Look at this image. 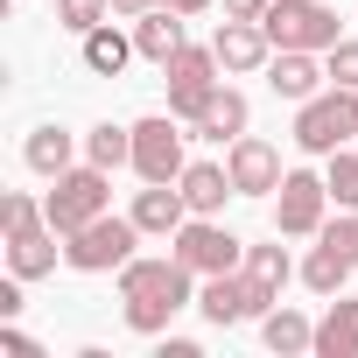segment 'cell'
<instances>
[{"mask_svg": "<svg viewBox=\"0 0 358 358\" xmlns=\"http://www.w3.org/2000/svg\"><path fill=\"white\" fill-rule=\"evenodd\" d=\"M190 281H197V274L176 260V253H169V260H141V253H134V260L120 267V316H127V330L162 337L176 309H190V302H197Z\"/></svg>", "mask_w": 358, "mask_h": 358, "instance_id": "obj_1", "label": "cell"}, {"mask_svg": "<svg viewBox=\"0 0 358 358\" xmlns=\"http://www.w3.org/2000/svg\"><path fill=\"white\" fill-rule=\"evenodd\" d=\"M344 141H358V92L351 85H323L316 99L295 106V148L302 155H337Z\"/></svg>", "mask_w": 358, "mask_h": 358, "instance_id": "obj_2", "label": "cell"}, {"mask_svg": "<svg viewBox=\"0 0 358 358\" xmlns=\"http://www.w3.org/2000/svg\"><path fill=\"white\" fill-rule=\"evenodd\" d=\"M106 176H113V169H99V162H85V169L71 162L64 176H50V197H43V211H50V225H57L64 239H71L78 225H92L99 211H113V183H106Z\"/></svg>", "mask_w": 358, "mask_h": 358, "instance_id": "obj_3", "label": "cell"}, {"mask_svg": "<svg viewBox=\"0 0 358 358\" xmlns=\"http://www.w3.org/2000/svg\"><path fill=\"white\" fill-rule=\"evenodd\" d=\"M134 246H141V225H134V211H127V218L99 211L92 225H78V232L64 239V260H71L78 274H120V267L134 260Z\"/></svg>", "mask_w": 358, "mask_h": 358, "instance_id": "obj_4", "label": "cell"}, {"mask_svg": "<svg viewBox=\"0 0 358 358\" xmlns=\"http://www.w3.org/2000/svg\"><path fill=\"white\" fill-rule=\"evenodd\" d=\"M260 29H267V43L274 50H330V43H344L337 36V15L323 8V0H274V8L260 15Z\"/></svg>", "mask_w": 358, "mask_h": 358, "instance_id": "obj_5", "label": "cell"}, {"mask_svg": "<svg viewBox=\"0 0 358 358\" xmlns=\"http://www.w3.org/2000/svg\"><path fill=\"white\" fill-rule=\"evenodd\" d=\"M323 211H330V183L309 169H288L281 190H274V232L281 239H323V225H330Z\"/></svg>", "mask_w": 358, "mask_h": 358, "instance_id": "obj_6", "label": "cell"}, {"mask_svg": "<svg viewBox=\"0 0 358 358\" xmlns=\"http://www.w3.org/2000/svg\"><path fill=\"white\" fill-rule=\"evenodd\" d=\"M176 260H183L197 281H204V274H232V267L246 260V239L225 232L218 218H197V211H190L183 225H176Z\"/></svg>", "mask_w": 358, "mask_h": 358, "instance_id": "obj_7", "label": "cell"}, {"mask_svg": "<svg viewBox=\"0 0 358 358\" xmlns=\"http://www.w3.org/2000/svg\"><path fill=\"white\" fill-rule=\"evenodd\" d=\"M141 183H176L190 162H183V127H176V113H148L134 120V162H127Z\"/></svg>", "mask_w": 358, "mask_h": 358, "instance_id": "obj_8", "label": "cell"}, {"mask_svg": "<svg viewBox=\"0 0 358 358\" xmlns=\"http://www.w3.org/2000/svg\"><path fill=\"white\" fill-rule=\"evenodd\" d=\"M218 71H225V64H218V50H190V43L162 64V78H169V113L183 120V127H190V120L204 113V99L218 92Z\"/></svg>", "mask_w": 358, "mask_h": 358, "instance_id": "obj_9", "label": "cell"}, {"mask_svg": "<svg viewBox=\"0 0 358 358\" xmlns=\"http://www.w3.org/2000/svg\"><path fill=\"white\" fill-rule=\"evenodd\" d=\"M197 309H204V323L232 330V323H260V316L274 309V295H267L253 274H204V288H197Z\"/></svg>", "mask_w": 358, "mask_h": 358, "instance_id": "obj_10", "label": "cell"}, {"mask_svg": "<svg viewBox=\"0 0 358 358\" xmlns=\"http://www.w3.org/2000/svg\"><path fill=\"white\" fill-rule=\"evenodd\" d=\"M225 169H232V190L239 197H274L281 190V148L274 141H260V134H239L232 148H225Z\"/></svg>", "mask_w": 358, "mask_h": 358, "instance_id": "obj_11", "label": "cell"}, {"mask_svg": "<svg viewBox=\"0 0 358 358\" xmlns=\"http://www.w3.org/2000/svg\"><path fill=\"white\" fill-rule=\"evenodd\" d=\"M211 50H218V64H225L232 78H253V71H267V57H274V43H267L260 22H225V29L211 36Z\"/></svg>", "mask_w": 358, "mask_h": 358, "instance_id": "obj_12", "label": "cell"}, {"mask_svg": "<svg viewBox=\"0 0 358 358\" xmlns=\"http://www.w3.org/2000/svg\"><path fill=\"white\" fill-rule=\"evenodd\" d=\"M323 78H330V71L316 64V50H274V57H267V85H274V99H295V106H302V99L323 92Z\"/></svg>", "mask_w": 358, "mask_h": 358, "instance_id": "obj_13", "label": "cell"}, {"mask_svg": "<svg viewBox=\"0 0 358 358\" xmlns=\"http://www.w3.org/2000/svg\"><path fill=\"white\" fill-rule=\"evenodd\" d=\"M64 232L57 225H29V232H8V274H22V281H43V274H57V246Z\"/></svg>", "mask_w": 358, "mask_h": 358, "instance_id": "obj_14", "label": "cell"}, {"mask_svg": "<svg viewBox=\"0 0 358 358\" xmlns=\"http://www.w3.org/2000/svg\"><path fill=\"white\" fill-rule=\"evenodd\" d=\"M190 218V197H183V183H148L141 197H134V225L141 232H155V239H176V225Z\"/></svg>", "mask_w": 358, "mask_h": 358, "instance_id": "obj_15", "label": "cell"}, {"mask_svg": "<svg viewBox=\"0 0 358 358\" xmlns=\"http://www.w3.org/2000/svg\"><path fill=\"white\" fill-rule=\"evenodd\" d=\"M246 120H253V113H246V92L218 85V92L204 99V113L190 120V134H197V141H225V148H232V141L246 134Z\"/></svg>", "mask_w": 358, "mask_h": 358, "instance_id": "obj_16", "label": "cell"}, {"mask_svg": "<svg viewBox=\"0 0 358 358\" xmlns=\"http://www.w3.org/2000/svg\"><path fill=\"white\" fill-rule=\"evenodd\" d=\"M176 183H183V197H190V211H197V218H218V211H225V197H239L225 162H190Z\"/></svg>", "mask_w": 358, "mask_h": 358, "instance_id": "obj_17", "label": "cell"}, {"mask_svg": "<svg viewBox=\"0 0 358 358\" xmlns=\"http://www.w3.org/2000/svg\"><path fill=\"white\" fill-rule=\"evenodd\" d=\"M134 50H141L148 64H169L176 50H183V15H176V8H148V15L134 22Z\"/></svg>", "mask_w": 358, "mask_h": 358, "instance_id": "obj_18", "label": "cell"}, {"mask_svg": "<svg viewBox=\"0 0 358 358\" xmlns=\"http://www.w3.org/2000/svg\"><path fill=\"white\" fill-rule=\"evenodd\" d=\"M78 43H85V71H92V78H120V71L141 57V50H134V36H120L113 22H99V29H92V36H78Z\"/></svg>", "mask_w": 358, "mask_h": 358, "instance_id": "obj_19", "label": "cell"}, {"mask_svg": "<svg viewBox=\"0 0 358 358\" xmlns=\"http://www.w3.org/2000/svg\"><path fill=\"white\" fill-rule=\"evenodd\" d=\"M316 358H358V302L337 295L316 323Z\"/></svg>", "mask_w": 358, "mask_h": 358, "instance_id": "obj_20", "label": "cell"}, {"mask_svg": "<svg viewBox=\"0 0 358 358\" xmlns=\"http://www.w3.org/2000/svg\"><path fill=\"white\" fill-rule=\"evenodd\" d=\"M71 155H78V141H71L57 120H50V127H36V134H29V148H22V162H29L36 176H64V169H71Z\"/></svg>", "mask_w": 358, "mask_h": 358, "instance_id": "obj_21", "label": "cell"}, {"mask_svg": "<svg viewBox=\"0 0 358 358\" xmlns=\"http://www.w3.org/2000/svg\"><path fill=\"white\" fill-rule=\"evenodd\" d=\"M351 267H358V260H351L344 246H330V239H323V246H316V253L302 260V281H309L316 295H344V281H351Z\"/></svg>", "mask_w": 358, "mask_h": 358, "instance_id": "obj_22", "label": "cell"}, {"mask_svg": "<svg viewBox=\"0 0 358 358\" xmlns=\"http://www.w3.org/2000/svg\"><path fill=\"white\" fill-rule=\"evenodd\" d=\"M260 337H267V351H316V323L309 316H295V309H267L260 316Z\"/></svg>", "mask_w": 358, "mask_h": 358, "instance_id": "obj_23", "label": "cell"}, {"mask_svg": "<svg viewBox=\"0 0 358 358\" xmlns=\"http://www.w3.org/2000/svg\"><path fill=\"white\" fill-rule=\"evenodd\" d=\"M85 162H99V169H120V162H134V127H113V120H99V127L85 134Z\"/></svg>", "mask_w": 358, "mask_h": 358, "instance_id": "obj_24", "label": "cell"}, {"mask_svg": "<svg viewBox=\"0 0 358 358\" xmlns=\"http://www.w3.org/2000/svg\"><path fill=\"white\" fill-rule=\"evenodd\" d=\"M246 274H253V281L281 302V288L295 281V260H288V246H246Z\"/></svg>", "mask_w": 358, "mask_h": 358, "instance_id": "obj_25", "label": "cell"}, {"mask_svg": "<svg viewBox=\"0 0 358 358\" xmlns=\"http://www.w3.org/2000/svg\"><path fill=\"white\" fill-rule=\"evenodd\" d=\"M330 169H323V183H330V204L337 211H358V148H337V155H323Z\"/></svg>", "mask_w": 358, "mask_h": 358, "instance_id": "obj_26", "label": "cell"}, {"mask_svg": "<svg viewBox=\"0 0 358 358\" xmlns=\"http://www.w3.org/2000/svg\"><path fill=\"white\" fill-rule=\"evenodd\" d=\"M106 15H113V0H57V29H71V36H92Z\"/></svg>", "mask_w": 358, "mask_h": 358, "instance_id": "obj_27", "label": "cell"}, {"mask_svg": "<svg viewBox=\"0 0 358 358\" xmlns=\"http://www.w3.org/2000/svg\"><path fill=\"white\" fill-rule=\"evenodd\" d=\"M0 225H8V232H29V225H50V211H43L29 190H8V197H0Z\"/></svg>", "mask_w": 358, "mask_h": 358, "instance_id": "obj_28", "label": "cell"}, {"mask_svg": "<svg viewBox=\"0 0 358 358\" xmlns=\"http://www.w3.org/2000/svg\"><path fill=\"white\" fill-rule=\"evenodd\" d=\"M323 71H330V85H351V92H358V36L330 43V50H323Z\"/></svg>", "mask_w": 358, "mask_h": 358, "instance_id": "obj_29", "label": "cell"}, {"mask_svg": "<svg viewBox=\"0 0 358 358\" xmlns=\"http://www.w3.org/2000/svg\"><path fill=\"white\" fill-rule=\"evenodd\" d=\"M323 239H330V246H344V253L358 260V211H337V218L323 225Z\"/></svg>", "mask_w": 358, "mask_h": 358, "instance_id": "obj_30", "label": "cell"}, {"mask_svg": "<svg viewBox=\"0 0 358 358\" xmlns=\"http://www.w3.org/2000/svg\"><path fill=\"white\" fill-rule=\"evenodd\" d=\"M15 316H22V274L0 281V323H15Z\"/></svg>", "mask_w": 358, "mask_h": 358, "instance_id": "obj_31", "label": "cell"}, {"mask_svg": "<svg viewBox=\"0 0 358 358\" xmlns=\"http://www.w3.org/2000/svg\"><path fill=\"white\" fill-rule=\"evenodd\" d=\"M0 351H15V358H43V344H36V337H22L15 323H8V330H0Z\"/></svg>", "mask_w": 358, "mask_h": 358, "instance_id": "obj_32", "label": "cell"}, {"mask_svg": "<svg viewBox=\"0 0 358 358\" xmlns=\"http://www.w3.org/2000/svg\"><path fill=\"white\" fill-rule=\"evenodd\" d=\"M274 0H225V22H260Z\"/></svg>", "mask_w": 358, "mask_h": 358, "instance_id": "obj_33", "label": "cell"}, {"mask_svg": "<svg viewBox=\"0 0 358 358\" xmlns=\"http://www.w3.org/2000/svg\"><path fill=\"white\" fill-rule=\"evenodd\" d=\"M148 8H155V0H113V15H120V22H141Z\"/></svg>", "mask_w": 358, "mask_h": 358, "instance_id": "obj_34", "label": "cell"}, {"mask_svg": "<svg viewBox=\"0 0 358 358\" xmlns=\"http://www.w3.org/2000/svg\"><path fill=\"white\" fill-rule=\"evenodd\" d=\"M155 8H176V15H204L211 0H155Z\"/></svg>", "mask_w": 358, "mask_h": 358, "instance_id": "obj_35", "label": "cell"}]
</instances>
